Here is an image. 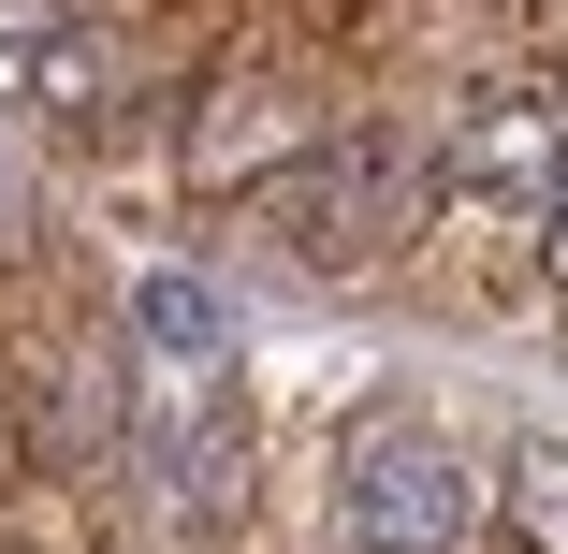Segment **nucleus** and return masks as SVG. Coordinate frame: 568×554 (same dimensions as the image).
<instances>
[{
  "mask_svg": "<svg viewBox=\"0 0 568 554\" xmlns=\"http://www.w3.org/2000/svg\"><path fill=\"white\" fill-rule=\"evenodd\" d=\"M423 190H437V147L423 132H394V118H335V132H306L263 190H248V219H263V249L277 263H379L408 219H423Z\"/></svg>",
  "mask_w": 568,
  "mask_h": 554,
  "instance_id": "f257e3e1",
  "label": "nucleus"
},
{
  "mask_svg": "<svg viewBox=\"0 0 568 554\" xmlns=\"http://www.w3.org/2000/svg\"><path fill=\"white\" fill-rule=\"evenodd\" d=\"M335 525H351V554H467L481 540V467L467 437L394 409L351 437V482H335Z\"/></svg>",
  "mask_w": 568,
  "mask_h": 554,
  "instance_id": "f03ea898",
  "label": "nucleus"
},
{
  "mask_svg": "<svg viewBox=\"0 0 568 554\" xmlns=\"http://www.w3.org/2000/svg\"><path fill=\"white\" fill-rule=\"evenodd\" d=\"M568 175V118L554 102H467V118L437 132V190L481 204V219H539Z\"/></svg>",
  "mask_w": 568,
  "mask_h": 554,
  "instance_id": "7ed1b4c3",
  "label": "nucleus"
},
{
  "mask_svg": "<svg viewBox=\"0 0 568 554\" xmlns=\"http://www.w3.org/2000/svg\"><path fill=\"white\" fill-rule=\"evenodd\" d=\"M146 453H161V511L190 525V540H234L248 525V409L204 380V409L190 423H146Z\"/></svg>",
  "mask_w": 568,
  "mask_h": 554,
  "instance_id": "20e7f679",
  "label": "nucleus"
},
{
  "mask_svg": "<svg viewBox=\"0 0 568 554\" xmlns=\"http://www.w3.org/2000/svg\"><path fill=\"white\" fill-rule=\"evenodd\" d=\"M132 351H146V380H161V394H204V380H234V306H219L204 278H175V263H161V278L132 292Z\"/></svg>",
  "mask_w": 568,
  "mask_h": 554,
  "instance_id": "39448f33",
  "label": "nucleus"
},
{
  "mask_svg": "<svg viewBox=\"0 0 568 554\" xmlns=\"http://www.w3.org/2000/svg\"><path fill=\"white\" fill-rule=\"evenodd\" d=\"M0 88H16L30 118H59V132H88L102 102H118V44H102V30H30L16 59H0Z\"/></svg>",
  "mask_w": 568,
  "mask_h": 554,
  "instance_id": "423d86ee",
  "label": "nucleus"
},
{
  "mask_svg": "<svg viewBox=\"0 0 568 554\" xmlns=\"http://www.w3.org/2000/svg\"><path fill=\"white\" fill-rule=\"evenodd\" d=\"M510 511H525L539 554H568V437H525L510 453Z\"/></svg>",
  "mask_w": 568,
  "mask_h": 554,
  "instance_id": "0eeeda50",
  "label": "nucleus"
},
{
  "mask_svg": "<svg viewBox=\"0 0 568 554\" xmlns=\"http://www.w3.org/2000/svg\"><path fill=\"white\" fill-rule=\"evenodd\" d=\"M539 278L568 292V175H554V204H539Z\"/></svg>",
  "mask_w": 568,
  "mask_h": 554,
  "instance_id": "6e6552de",
  "label": "nucleus"
},
{
  "mask_svg": "<svg viewBox=\"0 0 568 554\" xmlns=\"http://www.w3.org/2000/svg\"><path fill=\"white\" fill-rule=\"evenodd\" d=\"M0 249H16V175H0Z\"/></svg>",
  "mask_w": 568,
  "mask_h": 554,
  "instance_id": "1a4fd4ad",
  "label": "nucleus"
}]
</instances>
